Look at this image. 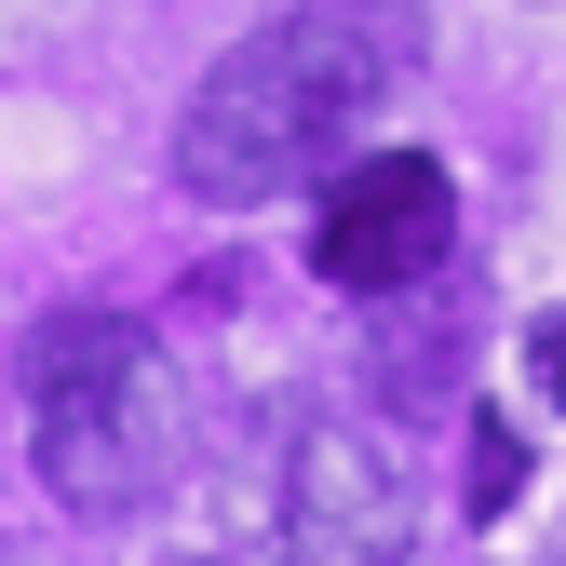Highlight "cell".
I'll return each mask as SVG.
<instances>
[{"label":"cell","mask_w":566,"mask_h":566,"mask_svg":"<svg viewBox=\"0 0 566 566\" xmlns=\"http://www.w3.org/2000/svg\"><path fill=\"white\" fill-rule=\"evenodd\" d=\"M405 82V41L337 14V0H311V14H270L256 41H230L217 67H202V95L176 122V189L217 202V217H243V202H283L337 176L350 149H365L378 95Z\"/></svg>","instance_id":"cell-1"},{"label":"cell","mask_w":566,"mask_h":566,"mask_svg":"<svg viewBox=\"0 0 566 566\" xmlns=\"http://www.w3.org/2000/svg\"><path fill=\"white\" fill-rule=\"evenodd\" d=\"M459 243V176L432 149H365L324 176V230H311V270L337 297H418Z\"/></svg>","instance_id":"cell-4"},{"label":"cell","mask_w":566,"mask_h":566,"mask_svg":"<svg viewBox=\"0 0 566 566\" xmlns=\"http://www.w3.org/2000/svg\"><path fill=\"white\" fill-rule=\"evenodd\" d=\"M270 553L283 566H405L418 553V485L365 418H297L270 472Z\"/></svg>","instance_id":"cell-3"},{"label":"cell","mask_w":566,"mask_h":566,"mask_svg":"<svg viewBox=\"0 0 566 566\" xmlns=\"http://www.w3.org/2000/svg\"><path fill=\"white\" fill-rule=\"evenodd\" d=\"M526 378H539V405H566V311L526 324Z\"/></svg>","instance_id":"cell-7"},{"label":"cell","mask_w":566,"mask_h":566,"mask_svg":"<svg viewBox=\"0 0 566 566\" xmlns=\"http://www.w3.org/2000/svg\"><path fill=\"white\" fill-rule=\"evenodd\" d=\"M189 566H217V553H189Z\"/></svg>","instance_id":"cell-8"},{"label":"cell","mask_w":566,"mask_h":566,"mask_svg":"<svg viewBox=\"0 0 566 566\" xmlns=\"http://www.w3.org/2000/svg\"><path fill=\"white\" fill-rule=\"evenodd\" d=\"M459 472H472V485H459L472 513H513V500H526V446H513V418H472V432H459Z\"/></svg>","instance_id":"cell-6"},{"label":"cell","mask_w":566,"mask_h":566,"mask_svg":"<svg viewBox=\"0 0 566 566\" xmlns=\"http://www.w3.org/2000/svg\"><path fill=\"white\" fill-rule=\"evenodd\" d=\"M459 311H418L405 337H391V405H446V365H459Z\"/></svg>","instance_id":"cell-5"},{"label":"cell","mask_w":566,"mask_h":566,"mask_svg":"<svg viewBox=\"0 0 566 566\" xmlns=\"http://www.w3.org/2000/svg\"><path fill=\"white\" fill-rule=\"evenodd\" d=\"M14 391H28V459L54 513L122 526L163 485V350L135 311H41L14 337Z\"/></svg>","instance_id":"cell-2"}]
</instances>
